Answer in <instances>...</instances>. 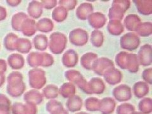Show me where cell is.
Segmentation results:
<instances>
[{
    "mask_svg": "<svg viewBox=\"0 0 152 114\" xmlns=\"http://www.w3.org/2000/svg\"><path fill=\"white\" fill-rule=\"evenodd\" d=\"M131 6V1L129 0H115L113 1L112 7L109 9L108 18L110 20H117L121 21L125 13Z\"/></svg>",
    "mask_w": 152,
    "mask_h": 114,
    "instance_id": "1",
    "label": "cell"
},
{
    "mask_svg": "<svg viewBox=\"0 0 152 114\" xmlns=\"http://www.w3.org/2000/svg\"><path fill=\"white\" fill-rule=\"evenodd\" d=\"M67 43V37L60 32H53L50 36L49 48L52 53L60 55L65 50Z\"/></svg>",
    "mask_w": 152,
    "mask_h": 114,
    "instance_id": "2",
    "label": "cell"
},
{
    "mask_svg": "<svg viewBox=\"0 0 152 114\" xmlns=\"http://www.w3.org/2000/svg\"><path fill=\"white\" fill-rule=\"evenodd\" d=\"M140 38L134 32H128L124 34L120 39V46L123 50L134 51L140 45Z\"/></svg>",
    "mask_w": 152,
    "mask_h": 114,
    "instance_id": "3",
    "label": "cell"
},
{
    "mask_svg": "<svg viewBox=\"0 0 152 114\" xmlns=\"http://www.w3.org/2000/svg\"><path fill=\"white\" fill-rule=\"evenodd\" d=\"M69 41L76 46H83L86 45L89 40L88 32L81 28H76L69 33Z\"/></svg>",
    "mask_w": 152,
    "mask_h": 114,
    "instance_id": "4",
    "label": "cell"
},
{
    "mask_svg": "<svg viewBox=\"0 0 152 114\" xmlns=\"http://www.w3.org/2000/svg\"><path fill=\"white\" fill-rule=\"evenodd\" d=\"M113 67H115V65L112 60L106 57H101L94 61L91 70L99 76H103L107 70Z\"/></svg>",
    "mask_w": 152,
    "mask_h": 114,
    "instance_id": "5",
    "label": "cell"
},
{
    "mask_svg": "<svg viewBox=\"0 0 152 114\" xmlns=\"http://www.w3.org/2000/svg\"><path fill=\"white\" fill-rule=\"evenodd\" d=\"M112 95L118 102H127L132 98V89L127 84L118 85L113 89Z\"/></svg>",
    "mask_w": 152,
    "mask_h": 114,
    "instance_id": "6",
    "label": "cell"
},
{
    "mask_svg": "<svg viewBox=\"0 0 152 114\" xmlns=\"http://www.w3.org/2000/svg\"><path fill=\"white\" fill-rule=\"evenodd\" d=\"M30 84L32 88L40 89L46 83V73L42 69H34L30 71Z\"/></svg>",
    "mask_w": 152,
    "mask_h": 114,
    "instance_id": "7",
    "label": "cell"
},
{
    "mask_svg": "<svg viewBox=\"0 0 152 114\" xmlns=\"http://www.w3.org/2000/svg\"><path fill=\"white\" fill-rule=\"evenodd\" d=\"M151 50L152 47L150 44H145L140 48L137 55L140 65L142 66H150L151 65Z\"/></svg>",
    "mask_w": 152,
    "mask_h": 114,
    "instance_id": "8",
    "label": "cell"
},
{
    "mask_svg": "<svg viewBox=\"0 0 152 114\" xmlns=\"http://www.w3.org/2000/svg\"><path fill=\"white\" fill-rule=\"evenodd\" d=\"M103 77L107 83L113 86L119 84L121 82L123 75L121 70L113 67L107 70L104 73Z\"/></svg>",
    "mask_w": 152,
    "mask_h": 114,
    "instance_id": "9",
    "label": "cell"
},
{
    "mask_svg": "<svg viewBox=\"0 0 152 114\" xmlns=\"http://www.w3.org/2000/svg\"><path fill=\"white\" fill-rule=\"evenodd\" d=\"M89 26L95 30H99L104 26L107 23V17L103 13L94 12L88 18Z\"/></svg>",
    "mask_w": 152,
    "mask_h": 114,
    "instance_id": "10",
    "label": "cell"
},
{
    "mask_svg": "<svg viewBox=\"0 0 152 114\" xmlns=\"http://www.w3.org/2000/svg\"><path fill=\"white\" fill-rule=\"evenodd\" d=\"M79 60V56L75 50L69 49L66 51L61 58L62 64L67 68L74 67L77 65Z\"/></svg>",
    "mask_w": 152,
    "mask_h": 114,
    "instance_id": "11",
    "label": "cell"
},
{
    "mask_svg": "<svg viewBox=\"0 0 152 114\" xmlns=\"http://www.w3.org/2000/svg\"><path fill=\"white\" fill-rule=\"evenodd\" d=\"M93 10L94 8L91 3H83L76 9L75 15L79 20H85L93 13Z\"/></svg>",
    "mask_w": 152,
    "mask_h": 114,
    "instance_id": "12",
    "label": "cell"
},
{
    "mask_svg": "<svg viewBox=\"0 0 152 114\" xmlns=\"http://www.w3.org/2000/svg\"><path fill=\"white\" fill-rule=\"evenodd\" d=\"M88 87L91 94H100L105 89V84L101 78L93 77L88 82Z\"/></svg>",
    "mask_w": 152,
    "mask_h": 114,
    "instance_id": "13",
    "label": "cell"
},
{
    "mask_svg": "<svg viewBox=\"0 0 152 114\" xmlns=\"http://www.w3.org/2000/svg\"><path fill=\"white\" fill-rule=\"evenodd\" d=\"M116 107L115 99L111 97H105L100 99L99 110L102 114H112Z\"/></svg>",
    "mask_w": 152,
    "mask_h": 114,
    "instance_id": "14",
    "label": "cell"
},
{
    "mask_svg": "<svg viewBox=\"0 0 152 114\" xmlns=\"http://www.w3.org/2000/svg\"><path fill=\"white\" fill-rule=\"evenodd\" d=\"M137 10L141 15H150L152 13V1L151 0H136L133 1Z\"/></svg>",
    "mask_w": 152,
    "mask_h": 114,
    "instance_id": "15",
    "label": "cell"
},
{
    "mask_svg": "<svg viewBox=\"0 0 152 114\" xmlns=\"http://www.w3.org/2000/svg\"><path fill=\"white\" fill-rule=\"evenodd\" d=\"M132 91L136 98H142L148 94L150 91L149 86L144 81H138L133 85Z\"/></svg>",
    "mask_w": 152,
    "mask_h": 114,
    "instance_id": "16",
    "label": "cell"
},
{
    "mask_svg": "<svg viewBox=\"0 0 152 114\" xmlns=\"http://www.w3.org/2000/svg\"><path fill=\"white\" fill-rule=\"evenodd\" d=\"M141 22L140 17L136 14H129L124 20V27L127 31L131 32L135 31L136 28Z\"/></svg>",
    "mask_w": 152,
    "mask_h": 114,
    "instance_id": "17",
    "label": "cell"
},
{
    "mask_svg": "<svg viewBox=\"0 0 152 114\" xmlns=\"http://www.w3.org/2000/svg\"><path fill=\"white\" fill-rule=\"evenodd\" d=\"M83 104L82 98L78 95H74L70 98H68L66 102V107L67 110L71 112H75L81 110Z\"/></svg>",
    "mask_w": 152,
    "mask_h": 114,
    "instance_id": "18",
    "label": "cell"
},
{
    "mask_svg": "<svg viewBox=\"0 0 152 114\" xmlns=\"http://www.w3.org/2000/svg\"><path fill=\"white\" fill-rule=\"evenodd\" d=\"M140 69V64L137 60V55L134 53H128L126 64V70L131 73H136Z\"/></svg>",
    "mask_w": 152,
    "mask_h": 114,
    "instance_id": "19",
    "label": "cell"
},
{
    "mask_svg": "<svg viewBox=\"0 0 152 114\" xmlns=\"http://www.w3.org/2000/svg\"><path fill=\"white\" fill-rule=\"evenodd\" d=\"M107 31L111 35L120 36L124 31V27L121 21L110 20L107 24Z\"/></svg>",
    "mask_w": 152,
    "mask_h": 114,
    "instance_id": "20",
    "label": "cell"
},
{
    "mask_svg": "<svg viewBox=\"0 0 152 114\" xmlns=\"http://www.w3.org/2000/svg\"><path fill=\"white\" fill-rule=\"evenodd\" d=\"M98 58V55L93 52H88L84 53L80 58V65L88 70H91L94 61Z\"/></svg>",
    "mask_w": 152,
    "mask_h": 114,
    "instance_id": "21",
    "label": "cell"
},
{
    "mask_svg": "<svg viewBox=\"0 0 152 114\" xmlns=\"http://www.w3.org/2000/svg\"><path fill=\"white\" fill-rule=\"evenodd\" d=\"M75 85L71 83H65L58 89V93L65 98H70L75 95Z\"/></svg>",
    "mask_w": 152,
    "mask_h": 114,
    "instance_id": "22",
    "label": "cell"
},
{
    "mask_svg": "<svg viewBox=\"0 0 152 114\" xmlns=\"http://www.w3.org/2000/svg\"><path fill=\"white\" fill-rule=\"evenodd\" d=\"M136 34L141 37H148L152 34V23L150 22H141L135 29Z\"/></svg>",
    "mask_w": 152,
    "mask_h": 114,
    "instance_id": "23",
    "label": "cell"
},
{
    "mask_svg": "<svg viewBox=\"0 0 152 114\" xmlns=\"http://www.w3.org/2000/svg\"><path fill=\"white\" fill-rule=\"evenodd\" d=\"M68 16V11L64 7L58 6L55 7L52 12V18L56 22H62Z\"/></svg>",
    "mask_w": 152,
    "mask_h": 114,
    "instance_id": "24",
    "label": "cell"
},
{
    "mask_svg": "<svg viewBox=\"0 0 152 114\" xmlns=\"http://www.w3.org/2000/svg\"><path fill=\"white\" fill-rule=\"evenodd\" d=\"M90 41L94 47H102L104 42L103 32L99 30L93 31L91 34V37H90Z\"/></svg>",
    "mask_w": 152,
    "mask_h": 114,
    "instance_id": "25",
    "label": "cell"
},
{
    "mask_svg": "<svg viewBox=\"0 0 152 114\" xmlns=\"http://www.w3.org/2000/svg\"><path fill=\"white\" fill-rule=\"evenodd\" d=\"M138 110L142 114H150L152 112V99L151 98L147 97L142 98L139 102Z\"/></svg>",
    "mask_w": 152,
    "mask_h": 114,
    "instance_id": "26",
    "label": "cell"
},
{
    "mask_svg": "<svg viewBox=\"0 0 152 114\" xmlns=\"http://www.w3.org/2000/svg\"><path fill=\"white\" fill-rule=\"evenodd\" d=\"M37 28L42 32H50L53 31L54 28L53 22L48 18H42L37 22Z\"/></svg>",
    "mask_w": 152,
    "mask_h": 114,
    "instance_id": "27",
    "label": "cell"
},
{
    "mask_svg": "<svg viewBox=\"0 0 152 114\" xmlns=\"http://www.w3.org/2000/svg\"><path fill=\"white\" fill-rule=\"evenodd\" d=\"M100 99L96 97H89L85 100L84 106L86 109L88 111H99Z\"/></svg>",
    "mask_w": 152,
    "mask_h": 114,
    "instance_id": "28",
    "label": "cell"
},
{
    "mask_svg": "<svg viewBox=\"0 0 152 114\" xmlns=\"http://www.w3.org/2000/svg\"><path fill=\"white\" fill-rule=\"evenodd\" d=\"M28 12L29 15L35 18H39L42 14V8L41 4L37 1H33L30 3L29 7H28Z\"/></svg>",
    "mask_w": 152,
    "mask_h": 114,
    "instance_id": "29",
    "label": "cell"
},
{
    "mask_svg": "<svg viewBox=\"0 0 152 114\" xmlns=\"http://www.w3.org/2000/svg\"><path fill=\"white\" fill-rule=\"evenodd\" d=\"M43 94L47 99H54L58 96V88L54 84L48 85L43 89Z\"/></svg>",
    "mask_w": 152,
    "mask_h": 114,
    "instance_id": "30",
    "label": "cell"
},
{
    "mask_svg": "<svg viewBox=\"0 0 152 114\" xmlns=\"http://www.w3.org/2000/svg\"><path fill=\"white\" fill-rule=\"evenodd\" d=\"M64 74H65V77L69 80V83H72L74 85L79 80H80L82 77H83V75L79 72V71H77L74 69L66 70Z\"/></svg>",
    "mask_w": 152,
    "mask_h": 114,
    "instance_id": "31",
    "label": "cell"
},
{
    "mask_svg": "<svg viewBox=\"0 0 152 114\" xmlns=\"http://www.w3.org/2000/svg\"><path fill=\"white\" fill-rule=\"evenodd\" d=\"M34 43L36 48L39 50H45L48 45V40L46 36L39 34L36 36L34 39Z\"/></svg>",
    "mask_w": 152,
    "mask_h": 114,
    "instance_id": "32",
    "label": "cell"
},
{
    "mask_svg": "<svg viewBox=\"0 0 152 114\" xmlns=\"http://www.w3.org/2000/svg\"><path fill=\"white\" fill-rule=\"evenodd\" d=\"M135 111V107L132 104L125 103L120 104L117 107V114H131Z\"/></svg>",
    "mask_w": 152,
    "mask_h": 114,
    "instance_id": "33",
    "label": "cell"
},
{
    "mask_svg": "<svg viewBox=\"0 0 152 114\" xmlns=\"http://www.w3.org/2000/svg\"><path fill=\"white\" fill-rule=\"evenodd\" d=\"M127 54L126 51H121L115 56V63L122 70H126Z\"/></svg>",
    "mask_w": 152,
    "mask_h": 114,
    "instance_id": "34",
    "label": "cell"
},
{
    "mask_svg": "<svg viewBox=\"0 0 152 114\" xmlns=\"http://www.w3.org/2000/svg\"><path fill=\"white\" fill-rule=\"evenodd\" d=\"M34 21L33 20H27L26 22V25L24 28L22 30L23 33L24 35L31 36L33 35V34L35 32L36 30L34 28Z\"/></svg>",
    "mask_w": 152,
    "mask_h": 114,
    "instance_id": "35",
    "label": "cell"
},
{
    "mask_svg": "<svg viewBox=\"0 0 152 114\" xmlns=\"http://www.w3.org/2000/svg\"><path fill=\"white\" fill-rule=\"evenodd\" d=\"M77 1L75 0H60L58 1L59 6L65 8L67 11L73 10L77 5Z\"/></svg>",
    "mask_w": 152,
    "mask_h": 114,
    "instance_id": "36",
    "label": "cell"
},
{
    "mask_svg": "<svg viewBox=\"0 0 152 114\" xmlns=\"http://www.w3.org/2000/svg\"><path fill=\"white\" fill-rule=\"evenodd\" d=\"M61 107H64L63 104L60 102L55 100V99H51V100L48 102V103L46 104L47 110L50 113Z\"/></svg>",
    "mask_w": 152,
    "mask_h": 114,
    "instance_id": "37",
    "label": "cell"
},
{
    "mask_svg": "<svg viewBox=\"0 0 152 114\" xmlns=\"http://www.w3.org/2000/svg\"><path fill=\"white\" fill-rule=\"evenodd\" d=\"M141 77L144 82L151 85L152 84V68L146 69L142 71Z\"/></svg>",
    "mask_w": 152,
    "mask_h": 114,
    "instance_id": "38",
    "label": "cell"
},
{
    "mask_svg": "<svg viewBox=\"0 0 152 114\" xmlns=\"http://www.w3.org/2000/svg\"><path fill=\"white\" fill-rule=\"evenodd\" d=\"M75 85H77L79 88L81 89L84 93L88 94H90V91L88 87V82L84 78V77H82L80 80H79L76 83Z\"/></svg>",
    "mask_w": 152,
    "mask_h": 114,
    "instance_id": "39",
    "label": "cell"
},
{
    "mask_svg": "<svg viewBox=\"0 0 152 114\" xmlns=\"http://www.w3.org/2000/svg\"><path fill=\"white\" fill-rule=\"evenodd\" d=\"M44 58H43V63H42V65L43 66H51L54 63V58L53 56L51 55L44 53Z\"/></svg>",
    "mask_w": 152,
    "mask_h": 114,
    "instance_id": "40",
    "label": "cell"
},
{
    "mask_svg": "<svg viewBox=\"0 0 152 114\" xmlns=\"http://www.w3.org/2000/svg\"><path fill=\"white\" fill-rule=\"evenodd\" d=\"M42 4L43 5L44 8L47 10H50L52 8H54L58 4L57 1L55 0H51V1H42Z\"/></svg>",
    "mask_w": 152,
    "mask_h": 114,
    "instance_id": "41",
    "label": "cell"
},
{
    "mask_svg": "<svg viewBox=\"0 0 152 114\" xmlns=\"http://www.w3.org/2000/svg\"><path fill=\"white\" fill-rule=\"evenodd\" d=\"M50 114H69V112L67 110H66L64 107H61L58 108V110L51 112Z\"/></svg>",
    "mask_w": 152,
    "mask_h": 114,
    "instance_id": "42",
    "label": "cell"
},
{
    "mask_svg": "<svg viewBox=\"0 0 152 114\" xmlns=\"http://www.w3.org/2000/svg\"><path fill=\"white\" fill-rule=\"evenodd\" d=\"M131 114H142L141 112H136V111H134V112H132Z\"/></svg>",
    "mask_w": 152,
    "mask_h": 114,
    "instance_id": "43",
    "label": "cell"
},
{
    "mask_svg": "<svg viewBox=\"0 0 152 114\" xmlns=\"http://www.w3.org/2000/svg\"><path fill=\"white\" fill-rule=\"evenodd\" d=\"M76 114H89V113H86V112H80L77 113Z\"/></svg>",
    "mask_w": 152,
    "mask_h": 114,
    "instance_id": "44",
    "label": "cell"
}]
</instances>
